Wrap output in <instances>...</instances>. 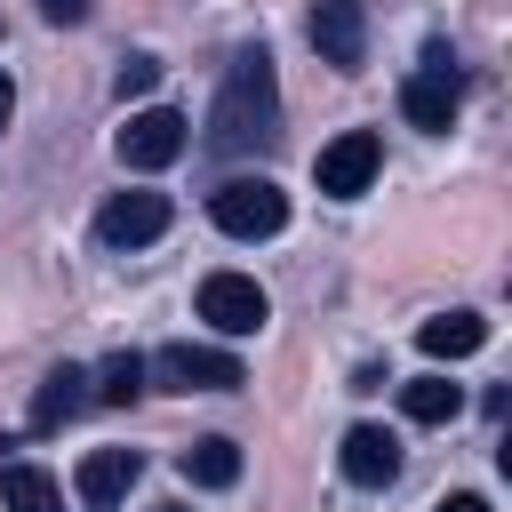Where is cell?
Wrapping results in <instances>:
<instances>
[{
    "instance_id": "obj_7",
    "label": "cell",
    "mask_w": 512,
    "mask_h": 512,
    "mask_svg": "<svg viewBox=\"0 0 512 512\" xmlns=\"http://www.w3.org/2000/svg\"><path fill=\"white\" fill-rule=\"evenodd\" d=\"M184 144H192V120L184 112H168V104H152V112H128V128H120V160L128 168H168V160H184Z\"/></svg>"
},
{
    "instance_id": "obj_19",
    "label": "cell",
    "mask_w": 512,
    "mask_h": 512,
    "mask_svg": "<svg viewBox=\"0 0 512 512\" xmlns=\"http://www.w3.org/2000/svg\"><path fill=\"white\" fill-rule=\"evenodd\" d=\"M432 512H488V496H440Z\"/></svg>"
},
{
    "instance_id": "obj_6",
    "label": "cell",
    "mask_w": 512,
    "mask_h": 512,
    "mask_svg": "<svg viewBox=\"0 0 512 512\" xmlns=\"http://www.w3.org/2000/svg\"><path fill=\"white\" fill-rule=\"evenodd\" d=\"M152 376L168 392H232V384H248V368L232 352H216V344H168V352H152Z\"/></svg>"
},
{
    "instance_id": "obj_3",
    "label": "cell",
    "mask_w": 512,
    "mask_h": 512,
    "mask_svg": "<svg viewBox=\"0 0 512 512\" xmlns=\"http://www.w3.org/2000/svg\"><path fill=\"white\" fill-rule=\"evenodd\" d=\"M376 168H384V144H376V128H344L336 144H320V160H312V184H320L328 200H360V192L376 184Z\"/></svg>"
},
{
    "instance_id": "obj_5",
    "label": "cell",
    "mask_w": 512,
    "mask_h": 512,
    "mask_svg": "<svg viewBox=\"0 0 512 512\" xmlns=\"http://www.w3.org/2000/svg\"><path fill=\"white\" fill-rule=\"evenodd\" d=\"M200 320L224 328V336H256V328L272 320V296H264L248 272H208V280H200Z\"/></svg>"
},
{
    "instance_id": "obj_12",
    "label": "cell",
    "mask_w": 512,
    "mask_h": 512,
    "mask_svg": "<svg viewBox=\"0 0 512 512\" xmlns=\"http://www.w3.org/2000/svg\"><path fill=\"white\" fill-rule=\"evenodd\" d=\"M80 408H88V368H72V360H64V368H48V376H40V392H32V432L72 424Z\"/></svg>"
},
{
    "instance_id": "obj_11",
    "label": "cell",
    "mask_w": 512,
    "mask_h": 512,
    "mask_svg": "<svg viewBox=\"0 0 512 512\" xmlns=\"http://www.w3.org/2000/svg\"><path fill=\"white\" fill-rule=\"evenodd\" d=\"M136 472H144L136 448H96V456H80V504H88V512H112V504L136 488Z\"/></svg>"
},
{
    "instance_id": "obj_9",
    "label": "cell",
    "mask_w": 512,
    "mask_h": 512,
    "mask_svg": "<svg viewBox=\"0 0 512 512\" xmlns=\"http://www.w3.org/2000/svg\"><path fill=\"white\" fill-rule=\"evenodd\" d=\"M304 32H312V48H320L336 72H360V56H368V16H360L352 0H320Z\"/></svg>"
},
{
    "instance_id": "obj_4",
    "label": "cell",
    "mask_w": 512,
    "mask_h": 512,
    "mask_svg": "<svg viewBox=\"0 0 512 512\" xmlns=\"http://www.w3.org/2000/svg\"><path fill=\"white\" fill-rule=\"evenodd\" d=\"M400 112H408L416 128H432V136L464 112V80H456L448 48H424V72H408V80H400Z\"/></svg>"
},
{
    "instance_id": "obj_14",
    "label": "cell",
    "mask_w": 512,
    "mask_h": 512,
    "mask_svg": "<svg viewBox=\"0 0 512 512\" xmlns=\"http://www.w3.org/2000/svg\"><path fill=\"white\" fill-rule=\"evenodd\" d=\"M176 472H184L192 488H232V480H240V448H232L224 432H208V440L176 448Z\"/></svg>"
},
{
    "instance_id": "obj_16",
    "label": "cell",
    "mask_w": 512,
    "mask_h": 512,
    "mask_svg": "<svg viewBox=\"0 0 512 512\" xmlns=\"http://www.w3.org/2000/svg\"><path fill=\"white\" fill-rule=\"evenodd\" d=\"M400 408H408V424H448V416L464 408V384H448V376H408V384H400Z\"/></svg>"
},
{
    "instance_id": "obj_2",
    "label": "cell",
    "mask_w": 512,
    "mask_h": 512,
    "mask_svg": "<svg viewBox=\"0 0 512 512\" xmlns=\"http://www.w3.org/2000/svg\"><path fill=\"white\" fill-rule=\"evenodd\" d=\"M208 216H216V232H232V240H272V232L288 224V192H280L272 176H224V184L208 192Z\"/></svg>"
},
{
    "instance_id": "obj_10",
    "label": "cell",
    "mask_w": 512,
    "mask_h": 512,
    "mask_svg": "<svg viewBox=\"0 0 512 512\" xmlns=\"http://www.w3.org/2000/svg\"><path fill=\"white\" fill-rule=\"evenodd\" d=\"M336 464H344L352 488H392V480H400V440H392L384 424H352L344 448H336Z\"/></svg>"
},
{
    "instance_id": "obj_21",
    "label": "cell",
    "mask_w": 512,
    "mask_h": 512,
    "mask_svg": "<svg viewBox=\"0 0 512 512\" xmlns=\"http://www.w3.org/2000/svg\"><path fill=\"white\" fill-rule=\"evenodd\" d=\"M160 512H184V504H160Z\"/></svg>"
},
{
    "instance_id": "obj_17",
    "label": "cell",
    "mask_w": 512,
    "mask_h": 512,
    "mask_svg": "<svg viewBox=\"0 0 512 512\" xmlns=\"http://www.w3.org/2000/svg\"><path fill=\"white\" fill-rule=\"evenodd\" d=\"M88 384H96V400H104V408H128V400L144 392V360H136V352H112Z\"/></svg>"
},
{
    "instance_id": "obj_8",
    "label": "cell",
    "mask_w": 512,
    "mask_h": 512,
    "mask_svg": "<svg viewBox=\"0 0 512 512\" xmlns=\"http://www.w3.org/2000/svg\"><path fill=\"white\" fill-rule=\"evenodd\" d=\"M168 192H112L104 208H96V240L104 248H144V240H160L168 232Z\"/></svg>"
},
{
    "instance_id": "obj_20",
    "label": "cell",
    "mask_w": 512,
    "mask_h": 512,
    "mask_svg": "<svg viewBox=\"0 0 512 512\" xmlns=\"http://www.w3.org/2000/svg\"><path fill=\"white\" fill-rule=\"evenodd\" d=\"M8 112H16V88H8V72H0V128H8Z\"/></svg>"
},
{
    "instance_id": "obj_13",
    "label": "cell",
    "mask_w": 512,
    "mask_h": 512,
    "mask_svg": "<svg viewBox=\"0 0 512 512\" xmlns=\"http://www.w3.org/2000/svg\"><path fill=\"white\" fill-rule=\"evenodd\" d=\"M416 344H424L432 360H472V352L488 344V320H480V312H432V320L416 328Z\"/></svg>"
},
{
    "instance_id": "obj_18",
    "label": "cell",
    "mask_w": 512,
    "mask_h": 512,
    "mask_svg": "<svg viewBox=\"0 0 512 512\" xmlns=\"http://www.w3.org/2000/svg\"><path fill=\"white\" fill-rule=\"evenodd\" d=\"M112 88H120V104H128V96H152V88H160V64H152V56H128Z\"/></svg>"
},
{
    "instance_id": "obj_15",
    "label": "cell",
    "mask_w": 512,
    "mask_h": 512,
    "mask_svg": "<svg viewBox=\"0 0 512 512\" xmlns=\"http://www.w3.org/2000/svg\"><path fill=\"white\" fill-rule=\"evenodd\" d=\"M0 504L8 512H64V488L40 464H0Z\"/></svg>"
},
{
    "instance_id": "obj_1",
    "label": "cell",
    "mask_w": 512,
    "mask_h": 512,
    "mask_svg": "<svg viewBox=\"0 0 512 512\" xmlns=\"http://www.w3.org/2000/svg\"><path fill=\"white\" fill-rule=\"evenodd\" d=\"M280 120V80H272V56L264 48H240L224 64V88H216V112H208V144L216 152H248L264 144Z\"/></svg>"
}]
</instances>
